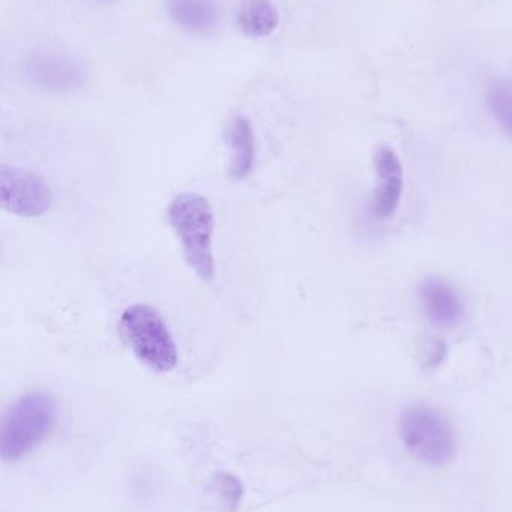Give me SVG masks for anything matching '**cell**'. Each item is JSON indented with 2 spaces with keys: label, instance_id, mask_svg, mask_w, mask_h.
I'll return each mask as SVG.
<instances>
[{
  "label": "cell",
  "instance_id": "cell-1",
  "mask_svg": "<svg viewBox=\"0 0 512 512\" xmlns=\"http://www.w3.org/2000/svg\"><path fill=\"white\" fill-rule=\"evenodd\" d=\"M58 416V401L49 392L31 391L16 398L0 421L2 461L17 463L31 454L49 436Z\"/></svg>",
  "mask_w": 512,
  "mask_h": 512
},
{
  "label": "cell",
  "instance_id": "cell-2",
  "mask_svg": "<svg viewBox=\"0 0 512 512\" xmlns=\"http://www.w3.org/2000/svg\"><path fill=\"white\" fill-rule=\"evenodd\" d=\"M167 218L175 230L188 266L203 283L215 278V215L211 203L199 193H181L170 202Z\"/></svg>",
  "mask_w": 512,
  "mask_h": 512
},
{
  "label": "cell",
  "instance_id": "cell-3",
  "mask_svg": "<svg viewBox=\"0 0 512 512\" xmlns=\"http://www.w3.org/2000/svg\"><path fill=\"white\" fill-rule=\"evenodd\" d=\"M121 331L136 358L155 373H169L179 362L178 346L164 317L148 304H133L121 316Z\"/></svg>",
  "mask_w": 512,
  "mask_h": 512
},
{
  "label": "cell",
  "instance_id": "cell-4",
  "mask_svg": "<svg viewBox=\"0 0 512 512\" xmlns=\"http://www.w3.org/2000/svg\"><path fill=\"white\" fill-rule=\"evenodd\" d=\"M401 442L413 458L430 467L451 463L457 454V437L448 419L430 406L407 407L398 422Z\"/></svg>",
  "mask_w": 512,
  "mask_h": 512
},
{
  "label": "cell",
  "instance_id": "cell-5",
  "mask_svg": "<svg viewBox=\"0 0 512 512\" xmlns=\"http://www.w3.org/2000/svg\"><path fill=\"white\" fill-rule=\"evenodd\" d=\"M53 200L52 188L37 173L0 166V203L5 211L22 218L43 217L52 209Z\"/></svg>",
  "mask_w": 512,
  "mask_h": 512
},
{
  "label": "cell",
  "instance_id": "cell-6",
  "mask_svg": "<svg viewBox=\"0 0 512 512\" xmlns=\"http://www.w3.org/2000/svg\"><path fill=\"white\" fill-rule=\"evenodd\" d=\"M26 77L35 88L53 94H71L86 82L85 65L70 53L43 50L26 62Z\"/></svg>",
  "mask_w": 512,
  "mask_h": 512
},
{
  "label": "cell",
  "instance_id": "cell-7",
  "mask_svg": "<svg viewBox=\"0 0 512 512\" xmlns=\"http://www.w3.org/2000/svg\"><path fill=\"white\" fill-rule=\"evenodd\" d=\"M374 184L371 194L370 211L376 220L392 217L403 196V166L397 152L388 145H380L374 152Z\"/></svg>",
  "mask_w": 512,
  "mask_h": 512
},
{
  "label": "cell",
  "instance_id": "cell-8",
  "mask_svg": "<svg viewBox=\"0 0 512 512\" xmlns=\"http://www.w3.org/2000/svg\"><path fill=\"white\" fill-rule=\"evenodd\" d=\"M419 299L425 316L439 328H451L461 322L463 302L457 290L442 278L431 277L419 286Z\"/></svg>",
  "mask_w": 512,
  "mask_h": 512
},
{
  "label": "cell",
  "instance_id": "cell-9",
  "mask_svg": "<svg viewBox=\"0 0 512 512\" xmlns=\"http://www.w3.org/2000/svg\"><path fill=\"white\" fill-rule=\"evenodd\" d=\"M170 20L188 34L203 35L220 25L221 13L215 0H166Z\"/></svg>",
  "mask_w": 512,
  "mask_h": 512
},
{
  "label": "cell",
  "instance_id": "cell-10",
  "mask_svg": "<svg viewBox=\"0 0 512 512\" xmlns=\"http://www.w3.org/2000/svg\"><path fill=\"white\" fill-rule=\"evenodd\" d=\"M224 139L233 151L230 178L241 181L253 172L256 163V134L250 119L242 115L232 118L227 125Z\"/></svg>",
  "mask_w": 512,
  "mask_h": 512
},
{
  "label": "cell",
  "instance_id": "cell-11",
  "mask_svg": "<svg viewBox=\"0 0 512 512\" xmlns=\"http://www.w3.org/2000/svg\"><path fill=\"white\" fill-rule=\"evenodd\" d=\"M280 11L272 0H241L236 25L250 38H268L280 26Z\"/></svg>",
  "mask_w": 512,
  "mask_h": 512
},
{
  "label": "cell",
  "instance_id": "cell-12",
  "mask_svg": "<svg viewBox=\"0 0 512 512\" xmlns=\"http://www.w3.org/2000/svg\"><path fill=\"white\" fill-rule=\"evenodd\" d=\"M487 106L503 133L512 139V82L493 80L487 89Z\"/></svg>",
  "mask_w": 512,
  "mask_h": 512
},
{
  "label": "cell",
  "instance_id": "cell-13",
  "mask_svg": "<svg viewBox=\"0 0 512 512\" xmlns=\"http://www.w3.org/2000/svg\"><path fill=\"white\" fill-rule=\"evenodd\" d=\"M215 491L220 494L221 502L226 503L227 508H238L242 496H244V485L241 479L236 478L232 473H218L215 475L214 481Z\"/></svg>",
  "mask_w": 512,
  "mask_h": 512
}]
</instances>
